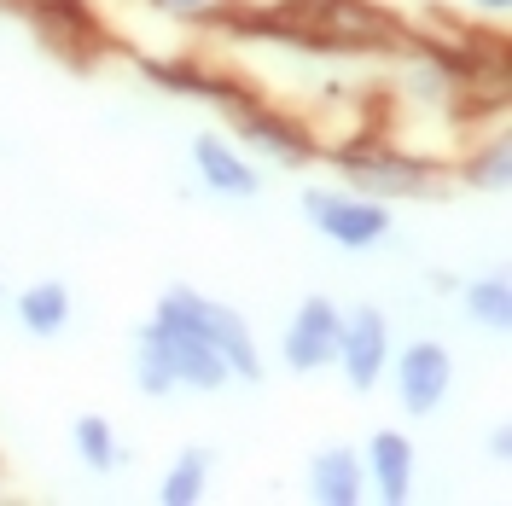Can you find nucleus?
<instances>
[{"label": "nucleus", "mask_w": 512, "mask_h": 506, "mask_svg": "<svg viewBox=\"0 0 512 506\" xmlns=\"http://www.w3.org/2000/svg\"><path fill=\"white\" fill-rule=\"evenodd\" d=\"M466 315L478 320L483 332H507L512 326V285H507V274L466 280Z\"/></svg>", "instance_id": "16"}, {"label": "nucleus", "mask_w": 512, "mask_h": 506, "mask_svg": "<svg viewBox=\"0 0 512 506\" xmlns=\"http://www.w3.org/2000/svg\"><path fill=\"white\" fill-rule=\"evenodd\" d=\"M384 361H390V315L373 309V303H361V309H350L344 326H338V361H332V367H344L350 390L367 396V390L384 379Z\"/></svg>", "instance_id": "6"}, {"label": "nucleus", "mask_w": 512, "mask_h": 506, "mask_svg": "<svg viewBox=\"0 0 512 506\" xmlns=\"http://www.w3.org/2000/svg\"><path fill=\"white\" fill-rule=\"evenodd\" d=\"M12 315L18 326L30 332V338H59L70 315H76V303H70V285L64 280H35L18 291V303H12Z\"/></svg>", "instance_id": "12"}, {"label": "nucleus", "mask_w": 512, "mask_h": 506, "mask_svg": "<svg viewBox=\"0 0 512 506\" xmlns=\"http://www.w3.org/2000/svg\"><path fill=\"white\" fill-rule=\"evenodd\" d=\"M222 105H227V117H233V128H239L251 146H262L268 158H280V163L315 158V152H309V134H303L297 123L274 117V111H262V105H233V99H222Z\"/></svg>", "instance_id": "10"}, {"label": "nucleus", "mask_w": 512, "mask_h": 506, "mask_svg": "<svg viewBox=\"0 0 512 506\" xmlns=\"http://www.w3.org/2000/svg\"><path fill=\"white\" fill-rule=\"evenodd\" d=\"M338 326H344V309L332 297H303L297 315L286 320V338H280V355H286L291 373H326L338 361Z\"/></svg>", "instance_id": "5"}, {"label": "nucleus", "mask_w": 512, "mask_h": 506, "mask_svg": "<svg viewBox=\"0 0 512 506\" xmlns=\"http://www.w3.org/2000/svg\"><path fill=\"white\" fill-rule=\"evenodd\" d=\"M448 390H454V355H448V344L419 338V344H408L396 355V402L414 419H431L448 402Z\"/></svg>", "instance_id": "7"}, {"label": "nucleus", "mask_w": 512, "mask_h": 506, "mask_svg": "<svg viewBox=\"0 0 512 506\" xmlns=\"http://www.w3.org/2000/svg\"><path fill=\"white\" fill-rule=\"evenodd\" d=\"M163 12H175V18H210L222 0H158Z\"/></svg>", "instance_id": "18"}, {"label": "nucleus", "mask_w": 512, "mask_h": 506, "mask_svg": "<svg viewBox=\"0 0 512 506\" xmlns=\"http://www.w3.org/2000/svg\"><path fill=\"white\" fill-rule=\"evenodd\" d=\"M192 169H198V181L210 192H222V198H256L262 192V175H256L245 152L222 140V134H192Z\"/></svg>", "instance_id": "8"}, {"label": "nucleus", "mask_w": 512, "mask_h": 506, "mask_svg": "<svg viewBox=\"0 0 512 506\" xmlns=\"http://www.w3.org/2000/svg\"><path fill=\"white\" fill-rule=\"evenodd\" d=\"M361 472H367V483H373V495H379L384 506L414 501V443H408L402 431H373Z\"/></svg>", "instance_id": "9"}, {"label": "nucleus", "mask_w": 512, "mask_h": 506, "mask_svg": "<svg viewBox=\"0 0 512 506\" xmlns=\"http://www.w3.org/2000/svg\"><path fill=\"white\" fill-rule=\"evenodd\" d=\"M169 297L181 303V315H187L210 344L222 349V361H227V373H233V379H245V384L268 379L262 349H256V338H251V320L239 315V309H227V303L204 297V291H192V285H169Z\"/></svg>", "instance_id": "1"}, {"label": "nucleus", "mask_w": 512, "mask_h": 506, "mask_svg": "<svg viewBox=\"0 0 512 506\" xmlns=\"http://www.w3.org/2000/svg\"><path fill=\"white\" fill-rule=\"evenodd\" d=\"M303 216L315 222L320 239H332V245H344V251H373V245L390 239V210H384L379 198L309 187L303 192Z\"/></svg>", "instance_id": "3"}, {"label": "nucleus", "mask_w": 512, "mask_h": 506, "mask_svg": "<svg viewBox=\"0 0 512 506\" xmlns=\"http://www.w3.org/2000/svg\"><path fill=\"white\" fill-rule=\"evenodd\" d=\"M309 495L320 506H355L367 495V472L355 448H315L309 454Z\"/></svg>", "instance_id": "11"}, {"label": "nucleus", "mask_w": 512, "mask_h": 506, "mask_svg": "<svg viewBox=\"0 0 512 506\" xmlns=\"http://www.w3.org/2000/svg\"><path fill=\"white\" fill-rule=\"evenodd\" d=\"M0 291H6V274H0Z\"/></svg>", "instance_id": "20"}, {"label": "nucleus", "mask_w": 512, "mask_h": 506, "mask_svg": "<svg viewBox=\"0 0 512 506\" xmlns=\"http://www.w3.org/2000/svg\"><path fill=\"white\" fill-rule=\"evenodd\" d=\"M326 158L338 163L361 192H384V198H425L431 181H437V169L414 158V152H402V146H338Z\"/></svg>", "instance_id": "4"}, {"label": "nucleus", "mask_w": 512, "mask_h": 506, "mask_svg": "<svg viewBox=\"0 0 512 506\" xmlns=\"http://www.w3.org/2000/svg\"><path fill=\"white\" fill-rule=\"evenodd\" d=\"M472 6H478V12H489V18H507L512 0H472Z\"/></svg>", "instance_id": "19"}, {"label": "nucleus", "mask_w": 512, "mask_h": 506, "mask_svg": "<svg viewBox=\"0 0 512 506\" xmlns=\"http://www.w3.org/2000/svg\"><path fill=\"white\" fill-rule=\"evenodd\" d=\"M507 163H512L507 140H489V146H478V152H472V163H466V181H472L478 192H507Z\"/></svg>", "instance_id": "17"}, {"label": "nucleus", "mask_w": 512, "mask_h": 506, "mask_svg": "<svg viewBox=\"0 0 512 506\" xmlns=\"http://www.w3.org/2000/svg\"><path fill=\"white\" fill-rule=\"evenodd\" d=\"M204 489H210V448H181V454L169 460L163 483H158V501L163 506H192V501H204Z\"/></svg>", "instance_id": "15"}, {"label": "nucleus", "mask_w": 512, "mask_h": 506, "mask_svg": "<svg viewBox=\"0 0 512 506\" xmlns=\"http://www.w3.org/2000/svg\"><path fill=\"white\" fill-rule=\"evenodd\" d=\"M134 384H140V396H152V402H163V396L181 390L175 361H169V344H163V332L152 326V320L134 332Z\"/></svg>", "instance_id": "14"}, {"label": "nucleus", "mask_w": 512, "mask_h": 506, "mask_svg": "<svg viewBox=\"0 0 512 506\" xmlns=\"http://www.w3.org/2000/svg\"><path fill=\"white\" fill-rule=\"evenodd\" d=\"M70 443H76V460H82L88 472H99V477H111V472L128 466V448L117 443V425H111L105 413H76Z\"/></svg>", "instance_id": "13"}, {"label": "nucleus", "mask_w": 512, "mask_h": 506, "mask_svg": "<svg viewBox=\"0 0 512 506\" xmlns=\"http://www.w3.org/2000/svg\"><path fill=\"white\" fill-rule=\"evenodd\" d=\"M152 326L163 332V344H169V361H175V379H181V390H198V396H216V390H227V361L222 349L210 344L198 326H192L187 315H181V303L163 291L158 309H152Z\"/></svg>", "instance_id": "2"}]
</instances>
